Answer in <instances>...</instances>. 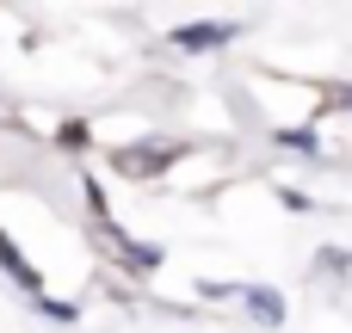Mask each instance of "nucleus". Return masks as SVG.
I'll use <instances>...</instances> for the list:
<instances>
[{
    "instance_id": "f257e3e1",
    "label": "nucleus",
    "mask_w": 352,
    "mask_h": 333,
    "mask_svg": "<svg viewBox=\"0 0 352 333\" xmlns=\"http://www.w3.org/2000/svg\"><path fill=\"white\" fill-rule=\"evenodd\" d=\"M186 154H192V142H136V148H118L111 154V173H124V179H161Z\"/></svg>"
},
{
    "instance_id": "f03ea898",
    "label": "nucleus",
    "mask_w": 352,
    "mask_h": 333,
    "mask_svg": "<svg viewBox=\"0 0 352 333\" xmlns=\"http://www.w3.org/2000/svg\"><path fill=\"white\" fill-rule=\"evenodd\" d=\"M229 37H235V25H179L167 43H173V49H186V56H204V49H223Z\"/></svg>"
},
{
    "instance_id": "7ed1b4c3",
    "label": "nucleus",
    "mask_w": 352,
    "mask_h": 333,
    "mask_svg": "<svg viewBox=\"0 0 352 333\" xmlns=\"http://www.w3.org/2000/svg\"><path fill=\"white\" fill-rule=\"evenodd\" d=\"M0 272H6V278H12V284H19V290H25V297H31V303H37V297H43V278H37V272H31V260H25V253H19V247H12V235H6V229H0Z\"/></svg>"
},
{
    "instance_id": "20e7f679",
    "label": "nucleus",
    "mask_w": 352,
    "mask_h": 333,
    "mask_svg": "<svg viewBox=\"0 0 352 333\" xmlns=\"http://www.w3.org/2000/svg\"><path fill=\"white\" fill-rule=\"evenodd\" d=\"M241 303H248V315H254V321H266V328H285V297H278V290H266V284H248V290H241Z\"/></svg>"
},
{
    "instance_id": "39448f33",
    "label": "nucleus",
    "mask_w": 352,
    "mask_h": 333,
    "mask_svg": "<svg viewBox=\"0 0 352 333\" xmlns=\"http://www.w3.org/2000/svg\"><path fill=\"white\" fill-rule=\"evenodd\" d=\"M278 148H291V154H316V130H309V124H285V130H278Z\"/></svg>"
},
{
    "instance_id": "423d86ee",
    "label": "nucleus",
    "mask_w": 352,
    "mask_h": 333,
    "mask_svg": "<svg viewBox=\"0 0 352 333\" xmlns=\"http://www.w3.org/2000/svg\"><path fill=\"white\" fill-rule=\"evenodd\" d=\"M87 142H93V130H87V124H62V130H56V148H62V154H80Z\"/></svg>"
},
{
    "instance_id": "0eeeda50",
    "label": "nucleus",
    "mask_w": 352,
    "mask_h": 333,
    "mask_svg": "<svg viewBox=\"0 0 352 333\" xmlns=\"http://www.w3.org/2000/svg\"><path fill=\"white\" fill-rule=\"evenodd\" d=\"M37 309H43V315H50V321H62V328H68V321H74V303H56V297H37Z\"/></svg>"
},
{
    "instance_id": "6e6552de",
    "label": "nucleus",
    "mask_w": 352,
    "mask_h": 333,
    "mask_svg": "<svg viewBox=\"0 0 352 333\" xmlns=\"http://www.w3.org/2000/svg\"><path fill=\"white\" fill-rule=\"evenodd\" d=\"M328 105H340V111H352V87H334V93H328Z\"/></svg>"
}]
</instances>
